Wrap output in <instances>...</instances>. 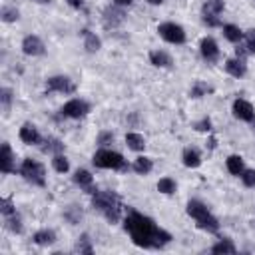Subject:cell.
I'll list each match as a JSON object with an SVG mask.
<instances>
[{
	"label": "cell",
	"mask_w": 255,
	"mask_h": 255,
	"mask_svg": "<svg viewBox=\"0 0 255 255\" xmlns=\"http://www.w3.org/2000/svg\"><path fill=\"white\" fill-rule=\"evenodd\" d=\"M82 38H84V48L88 50V52H98L100 48H102V40H100V36H96L92 30H88V28H84L82 32Z\"/></svg>",
	"instance_id": "d6986e66"
},
{
	"label": "cell",
	"mask_w": 255,
	"mask_h": 255,
	"mask_svg": "<svg viewBox=\"0 0 255 255\" xmlns=\"http://www.w3.org/2000/svg\"><path fill=\"white\" fill-rule=\"evenodd\" d=\"M112 141H114V133H112V131H100V135H98V143H100L102 147H108Z\"/></svg>",
	"instance_id": "ab89813d"
},
{
	"label": "cell",
	"mask_w": 255,
	"mask_h": 255,
	"mask_svg": "<svg viewBox=\"0 0 255 255\" xmlns=\"http://www.w3.org/2000/svg\"><path fill=\"white\" fill-rule=\"evenodd\" d=\"M4 219H6V229H8L10 233L20 235V233L24 231V225H22V219H20L18 213H12V215H8V217H4Z\"/></svg>",
	"instance_id": "f1b7e54d"
},
{
	"label": "cell",
	"mask_w": 255,
	"mask_h": 255,
	"mask_svg": "<svg viewBox=\"0 0 255 255\" xmlns=\"http://www.w3.org/2000/svg\"><path fill=\"white\" fill-rule=\"evenodd\" d=\"M0 16H2V20H4V22L12 24V22H16V20L20 18V12H18L16 8H12V6H2Z\"/></svg>",
	"instance_id": "e575fe53"
},
{
	"label": "cell",
	"mask_w": 255,
	"mask_h": 255,
	"mask_svg": "<svg viewBox=\"0 0 255 255\" xmlns=\"http://www.w3.org/2000/svg\"><path fill=\"white\" fill-rule=\"evenodd\" d=\"M36 2H40V4H46V2H50V0H36Z\"/></svg>",
	"instance_id": "bcb514c9"
},
{
	"label": "cell",
	"mask_w": 255,
	"mask_h": 255,
	"mask_svg": "<svg viewBox=\"0 0 255 255\" xmlns=\"http://www.w3.org/2000/svg\"><path fill=\"white\" fill-rule=\"evenodd\" d=\"M223 8H225V2H223V0H205V2H203V14H213V16H217V14L223 12Z\"/></svg>",
	"instance_id": "4dcf8cb0"
},
{
	"label": "cell",
	"mask_w": 255,
	"mask_h": 255,
	"mask_svg": "<svg viewBox=\"0 0 255 255\" xmlns=\"http://www.w3.org/2000/svg\"><path fill=\"white\" fill-rule=\"evenodd\" d=\"M92 163L100 169H114V171H124L128 169V161L120 151H114L110 147H100L92 155Z\"/></svg>",
	"instance_id": "3957f363"
},
{
	"label": "cell",
	"mask_w": 255,
	"mask_h": 255,
	"mask_svg": "<svg viewBox=\"0 0 255 255\" xmlns=\"http://www.w3.org/2000/svg\"><path fill=\"white\" fill-rule=\"evenodd\" d=\"M126 20V14L122 10V6H108L104 10V26L106 28H118L122 22Z\"/></svg>",
	"instance_id": "4fadbf2b"
},
{
	"label": "cell",
	"mask_w": 255,
	"mask_h": 255,
	"mask_svg": "<svg viewBox=\"0 0 255 255\" xmlns=\"http://www.w3.org/2000/svg\"><path fill=\"white\" fill-rule=\"evenodd\" d=\"M231 112H233V116H235L237 120H241V122H255V108H253L247 100H241V98L233 100Z\"/></svg>",
	"instance_id": "ba28073f"
},
{
	"label": "cell",
	"mask_w": 255,
	"mask_h": 255,
	"mask_svg": "<svg viewBox=\"0 0 255 255\" xmlns=\"http://www.w3.org/2000/svg\"><path fill=\"white\" fill-rule=\"evenodd\" d=\"M76 251H80V253H94V247H92V241H90V235L88 233H84V235L78 237Z\"/></svg>",
	"instance_id": "836d02e7"
},
{
	"label": "cell",
	"mask_w": 255,
	"mask_h": 255,
	"mask_svg": "<svg viewBox=\"0 0 255 255\" xmlns=\"http://www.w3.org/2000/svg\"><path fill=\"white\" fill-rule=\"evenodd\" d=\"M185 211H187V215L191 219L197 221V219H201V217H205L209 213V207L203 201H199V199H189L187 205H185Z\"/></svg>",
	"instance_id": "2e32d148"
},
{
	"label": "cell",
	"mask_w": 255,
	"mask_h": 255,
	"mask_svg": "<svg viewBox=\"0 0 255 255\" xmlns=\"http://www.w3.org/2000/svg\"><path fill=\"white\" fill-rule=\"evenodd\" d=\"M126 145L133 151H143L145 149V137L137 131H128L126 133Z\"/></svg>",
	"instance_id": "cb8c5ba5"
},
{
	"label": "cell",
	"mask_w": 255,
	"mask_h": 255,
	"mask_svg": "<svg viewBox=\"0 0 255 255\" xmlns=\"http://www.w3.org/2000/svg\"><path fill=\"white\" fill-rule=\"evenodd\" d=\"M18 171L28 183H32L36 187H44L46 185V169H44V165L40 161H36L32 157H24Z\"/></svg>",
	"instance_id": "277c9868"
},
{
	"label": "cell",
	"mask_w": 255,
	"mask_h": 255,
	"mask_svg": "<svg viewBox=\"0 0 255 255\" xmlns=\"http://www.w3.org/2000/svg\"><path fill=\"white\" fill-rule=\"evenodd\" d=\"M199 54L207 64H215L219 60V46L211 36H205L199 42Z\"/></svg>",
	"instance_id": "9c48e42d"
},
{
	"label": "cell",
	"mask_w": 255,
	"mask_h": 255,
	"mask_svg": "<svg viewBox=\"0 0 255 255\" xmlns=\"http://www.w3.org/2000/svg\"><path fill=\"white\" fill-rule=\"evenodd\" d=\"M181 161H183L185 167L195 169V167L201 165V153H199L195 147H185L183 153H181Z\"/></svg>",
	"instance_id": "ac0fdd59"
},
{
	"label": "cell",
	"mask_w": 255,
	"mask_h": 255,
	"mask_svg": "<svg viewBox=\"0 0 255 255\" xmlns=\"http://www.w3.org/2000/svg\"><path fill=\"white\" fill-rule=\"evenodd\" d=\"M149 62L155 68H171L173 66V58L165 50H151L149 52Z\"/></svg>",
	"instance_id": "e0dca14e"
},
{
	"label": "cell",
	"mask_w": 255,
	"mask_h": 255,
	"mask_svg": "<svg viewBox=\"0 0 255 255\" xmlns=\"http://www.w3.org/2000/svg\"><path fill=\"white\" fill-rule=\"evenodd\" d=\"M32 241H34L36 245H40V247H50V245L56 243V233H54L52 229H40V231L34 233Z\"/></svg>",
	"instance_id": "44dd1931"
},
{
	"label": "cell",
	"mask_w": 255,
	"mask_h": 255,
	"mask_svg": "<svg viewBox=\"0 0 255 255\" xmlns=\"http://www.w3.org/2000/svg\"><path fill=\"white\" fill-rule=\"evenodd\" d=\"M22 52L26 56H32L34 58V56H42L46 52V46H44V42L36 34H28L22 40Z\"/></svg>",
	"instance_id": "30bf717a"
},
{
	"label": "cell",
	"mask_w": 255,
	"mask_h": 255,
	"mask_svg": "<svg viewBox=\"0 0 255 255\" xmlns=\"http://www.w3.org/2000/svg\"><path fill=\"white\" fill-rule=\"evenodd\" d=\"M155 187H157V191L163 193V195H173V193L177 191V183H175V179H173V177H167V175L161 177V179L157 181Z\"/></svg>",
	"instance_id": "484cf974"
},
{
	"label": "cell",
	"mask_w": 255,
	"mask_h": 255,
	"mask_svg": "<svg viewBox=\"0 0 255 255\" xmlns=\"http://www.w3.org/2000/svg\"><path fill=\"white\" fill-rule=\"evenodd\" d=\"M66 2H68V6H70V8L80 10V8L84 6V2H86V0H66Z\"/></svg>",
	"instance_id": "7bdbcfd3"
},
{
	"label": "cell",
	"mask_w": 255,
	"mask_h": 255,
	"mask_svg": "<svg viewBox=\"0 0 255 255\" xmlns=\"http://www.w3.org/2000/svg\"><path fill=\"white\" fill-rule=\"evenodd\" d=\"M195 129H197V131H211V120L203 118L201 122L195 124Z\"/></svg>",
	"instance_id": "b9f144b4"
},
{
	"label": "cell",
	"mask_w": 255,
	"mask_h": 255,
	"mask_svg": "<svg viewBox=\"0 0 255 255\" xmlns=\"http://www.w3.org/2000/svg\"><path fill=\"white\" fill-rule=\"evenodd\" d=\"M157 34H159V38L165 40L167 44L179 46V44L185 42V30H183V26H179V24H175V22H161V24L157 26Z\"/></svg>",
	"instance_id": "5b68a950"
},
{
	"label": "cell",
	"mask_w": 255,
	"mask_h": 255,
	"mask_svg": "<svg viewBox=\"0 0 255 255\" xmlns=\"http://www.w3.org/2000/svg\"><path fill=\"white\" fill-rule=\"evenodd\" d=\"M0 213H2L4 217L16 213V205H14V201H12L10 197H2V199H0Z\"/></svg>",
	"instance_id": "d590c367"
},
{
	"label": "cell",
	"mask_w": 255,
	"mask_h": 255,
	"mask_svg": "<svg viewBox=\"0 0 255 255\" xmlns=\"http://www.w3.org/2000/svg\"><path fill=\"white\" fill-rule=\"evenodd\" d=\"M60 114H62L64 118H70V120H82V118H86V116L90 114V104H88L86 100L72 98V100H68V102L62 106Z\"/></svg>",
	"instance_id": "8992f818"
},
{
	"label": "cell",
	"mask_w": 255,
	"mask_h": 255,
	"mask_svg": "<svg viewBox=\"0 0 255 255\" xmlns=\"http://www.w3.org/2000/svg\"><path fill=\"white\" fill-rule=\"evenodd\" d=\"M239 177L245 187H255V169H243V173Z\"/></svg>",
	"instance_id": "f35d334b"
},
{
	"label": "cell",
	"mask_w": 255,
	"mask_h": 255,
	"mask_svg": "<svg viewBox=\"0 0 255 255\" xmlns=\"http://www.w3.org/2000/svg\"><path fill=\"white\" fill-rule=\"evenodd\" d=\"M44 143H46V145H42V151H44V153H52V155L64 153V143H62L60 139H56V137H46Z\"/></svg>",
	"instance_id": "4316f807"
},
{
	"label": "cell",
	"mask_w": 255,
	"mask_h": 255,
	"mask_svg": "<svg viewBox=\"0 0 255 255\" xmlns=\"http://www.w3.org/2000/svg\"><path fill=\"white\" fill-rule=\"evenodd\" d=\"M223 36H225V40H229L231 44H239V42L243 40V30H241L239 26H235V24H225V26H223Z\"/></svg>",
	"instance_id": "d4e9b609"
},
{
	"label": "cell",
	"mask_w": 255,
	"mask_h": 255,
	"mask_svg": "<svg viewBox=\"0 0 255 255\" xmlns=\"http://www.w3.org/2000/svg\"><path fill=\"white\" fill-rule=\"evenodd\" d=\"M131 169L137 173V175H147L151 169H153V159L147 157V155H137L131 163Z\"/></svg>",
	"instance_id": "ffe728a7"
},
{
	"label": "cell",
	"mask_w": 255,
	"mask_h": 255,
	"mask_svg": "<svg viewBox=\"0 0 255 255\" xmlns=\"http://www.w3.org/2000/svg\"><path fill=\"white\" fill-rule=\"evenodd\" d=\"M243 40H245V48L249 54H255V30H247L243 32Z\"/></svg>",
	"instance_id": "74e56055"
},
{
	"label": "cell",
	"mask_w": 255,
	"mask_h": 255,
	"mask_svg": "<svg viewBox=\"0 0 255 255\" xmlns=\"http://www.w3.org/2000/svg\"><path fill=\"white\" fill-rule=\"evenodd\" d=\"M225 72L233 78H243L247 74V64L243 58H237V56L229 58V60H225Z\"/></svg>",
	"instance_id": "5bb4252c"
},
{
	"label": "cell",
	"mask_w": 255,
	"mask_h": 255,
	"mask_svg": "<svg viewBox=\"0 0 255 255\" xmlns=\"http://www.w3.org/2000/svg\"><path fill=\"white\" fill-rule=\"evenodd\" d=\"M235 251H237L235 243H233L231 239H227V237L219 239V241L211 247V253H235Z\"/></svg>",
	"instance_id": "f546056e"
},
{
	"label": "cell",
	"mask_w": 255,
	"mask_h": 255,
	"mask_svg": "<svg viewBox=\"0 0 255 255\" xmlns=\"http://www.w3.org/2000/svg\"><path fill=\"white\" fill-rule=\"evenodd\" d=\"M0 102H2L4 112H8L10 106H12V90H10V88H2V90H0Z\"/></svg>",
	"instance_id": "8d00e7d4"
},
{
	"label": "cell",
	"mask_w": 255,
	"mask_h": 255,
	"mask_svg": "<svg viewBox=\"0 0 255 255\" xmlns=\"http://www.w3.org/2000/svg\"><path fill=\"white\" fill-rule=\"evenodd\" d=\"M209 92H213V88L211 86H207L205 82H195L193 86H191V90H189V96L191 98H203V96H207Z\"/></svg>",
	"instance_id": "d6a6232c"
},
{
	"label": "cell",
	"mask_w": 255,
	"mask_h": 255,
	"mask_svg": "<svg viewBox=\"0 0 255 255\" xmlns=\"http://www.w3.org/2000/svg\"><path fill=\"white\" fill-rule=\"evenodd\" d=\"M225 167H227V171L231 173V175H241L243 173V169H245V161H243V157L241 155H237V153H233V155H229L227 159H225Z\"/></svg>",
	"instance_id": "7402d4cb"
},
{
	"label": "cell",
	"mask_w": 255,
	"mask_h": 255,
	"mask_svg": "<svg viewBox=\"0 0 255 255\" xmlns=\"http://www.w3.org/2000/svg\"><path fill=\"white\" fill-rule=\"evenodd\" d=\"M18 137H20L22 143H26V145H38V143L42 141V135H40L38 128H36L34 124H30V122H24V124H22L20 131H18Z\"/></svg>",
	"instance_id": "8fae6325"
},
{
	"label": "cell",
	"mask_w": 255,
	"mask_h": 255,
	"mask_svg": "<svg viewBox=\"0 0 255 255\" xmlns=\"http://www.w3.org/2000/svg\"><path fill=\"white\" fill-rule=\"evenodd\" d=\"M195 225H197L199 229L207 231V233H217V231H219V221H217V217H215L211 211H209L205 217L197 219V221H195Z\"/></svg>",
	"instance_id": "603a6c76"
},
{
	"label": "cell",
	"mask_w": 255,
	"mask_h": 255,
	"mask_svg": "<svg viewBox=\"0 0 255 255\" xmlns=\"http://www.w3.org/2000/svg\"><path fill=\"white\" fill-rule=\"evenodd\" d=\"M64 217H66L72 225H76V223H80V221H82L84 213H82V209H80L78 205H68V207L64 209Z\"/></svg>",
	"instance_id": "1f68e13d"
},
{
	"label": "cell",
	"mask_w": 255,
	"mask_h": 255,
	"mask_svg": "<svg viewBox=\"0 0 255 255\" xmlns=\"http://www.w3.org/2000/svg\"><path fill=\"white\" fill-rule=\"evenodd\" d=\"M201 20H203V24H205V26H209V28L221 26V20H219L217 16H213V14H203V16H201Z\"/></svg>",
	"instance_id": "60d3db41"
},
{
	"label": "cell",
	"mask_w": 255,
	"mask_h": 255,
	"mask_svg": "<svg viewBox=\"0 0 255 255\" xmlns=\"http://www.w3.org/2000/svg\"><path fill=\"white\" fill-rule=\"evenodd\" d=\"M52 167L58 173H68L70 171V159L64 153H56V155H52Z\"/></svg>",
	"instance_id": "83f0119b"
},
{
	"label": "cell",
	"mask_w": 255,
	"mask_h": 255,
	"mask_svg": "<svg viewBox=\"0 0 255 255\" xmlns=\"http://www.w3.org/2000/svg\"><path fill=\"white\" fill-rule=\"evenodd\" d=\"M133 0H114V4L116 6H122V8H126V6H129Z\"/></svg>",
	"instance_id": "ee69618b"
},
{
	"label": "cell",
	"mask_w": 255,
	"mask_h": 255,
	"mask_svg": "<svg viewBox=\"0 0 255 255\" xmlns=\"http://www.w3.org/2000/svg\"><path fill=\"white\" fill-rule=\"evenodd\" d=\"M14 169H16V165H14V151H12L10 143L4 141L2 147H0V171L4 175H10V173H14Z\"/></svg>",
	"instance_id": "7c38bea8"
},
{
	"label": "cell",
	"mask_w": 255,
	"mask_h": 255,
	"mask_svg": "<svg viewBox=\"0 0 255 255\" xmlns=\"http://www.w3.org/2000/svg\"><path fill=\"white\" fill-rule=\"evenodd\" d=\"M46 92L48 94H74L76 84L68 76H50L46 80Z\"/></svg>",
	"instance_id": "52a82bcc"
},
{
	"label": "cell",
	"mask_w": 255,
	"mask_h": 255,
	"mask_svg": "<svg viewBox=\"0 0 255 255\" xmlns=\"http://www.w3.org/2000/svg\"><path fill=\"white\" fill-rule=\"evenodd\" d=\"M72 179H74V183H76V185H80L82 189H86V191H88L90 195H92V193L96 191V189L92 187V183H94V175H92V173H90L88 169H84V167L76 169V171H74V177H72Z\"/></svg>",
	"instance_id": "9a60e30c"
},
{
	"label": "cell",
	"mask_w": 255,
	"mask_h": 255,
	"mask_svg": "<svg viewBox=\"0 0 255 255\" xmlns=\"http://www.w3.org/2000/svg\"><path fill=\"white\" fill-rule=\"evenodd\" d=\"M92 207L100 211L110 223H118L124 217V203L116 191H94L92 193Z\"/></svg>",
	"instance_id": "7a4b0ae2"
},
{
	"label": "cell",
	"mask_w": 255,
	"mask_h": 255,
	"mask_svg": "<svg viewBox=\"0 0 255 255\" xmlns=\"http://www.w3.org/2000/svg\"><path fill=\"white\" fill-rule=\"evenodd\" d=\"M147 4H151V6H159V4H163V0H145Z\"/></svg>",
	"instance_id": "f6af8a7d"
},
{
	"label": "cell",
	"mask_w": 255,
	"mask_h": 255,
	"mask_svg": "<svg viewBox=\"0 0 255 255\" xmlns=\"http://www.w3.org/2000/svg\"><path fill=\"white\" fill-rule=\"evenodd\" d=\"M124 229L128 231L133 245L143 249H161L171 241V233L161 229L151 217L129 209L124 217Z\"/></svg>",
	"instance_id": "6da1fadb"
}]
</instances>
